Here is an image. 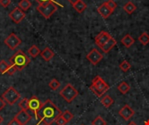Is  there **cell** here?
Segmentation results:
<instances>
[{
    "mask_svg": "<svg viewBox=\"0 0 149 125\" xmlns=\"http://www.w3.org/2000/svg\"><path fill=\"white\" fill-rule=\"evenodd\" d=\"M61 116L63 117V118H64L67 123H69V122L73 118V115H72L69 110H65V111H64V112L61 114Z\"/></svg>",
    "mask_w": 149,
    "mask_h": 125,
    "instance_id": "obj_30",
    "label": "cell"
},
{
    "mask_svg": "<svg viewBox=\"0 0 149 125\" xmlns=\"http://www.w3.org/2000/svg\"><path fill=\"white\" fill-rule=\"evenodd\" d=\"M86 59L93 65H97L102 59H103V55L97 50V49H93L86 56Z\"/></svg>",
    "mask_w": 149,
    "mask_h": 125,
    "instance_id": "obj_7",
    "label": "cell"
},
{
    "mask_svg": "<svg viewBox=\"0 0 149 125\" xmlns=\"http://www.w3.org/2000/svg\"><path fill=\"white\" fill-rule=\"evenodd\" d=\"M93 84L96 88H98L100 90H101L104 93H106L109 90V88H110V86L103 80V78H101L99 76L94 77V79L93 80V84Z\"/></svg>",
    "mask_w": 149,
    "mask_h": 125,
    "instance_id": "obj_12",
    "label": "cell"
},
{
    "mask_svg": "<svg viewBox=\"0 0 149 125\" xmlns=\"http://www.w3.org/2000/svg\"><path fill=\"white\" fill-rule=\"evenodd\" d=\"M145 125H149V120H148V121H146V122H145Z\"/></svg>",
    "mask_w": 149,
    "mask_h": 125,
    "instance_id": "obj_41",
    "label": "cell"
},
{
    "mask_svg": "<svg viewBox=\"0 0 149 125\" xmlns=\"http://www.w3.org/2000/svg\"><path fill=\"white\" fill-rule=\"evenodd\" d=\"M19 108L23 110H29V99L24 98L18 104Z\"/></svg>",
    "mask_w": 149,
    "mask_h": 125,
    "instance_id": "obj_27",
    "label": "cell"
},
{
    "mask_svg": "<svg viewBox=\"0 0 149 125\" xmlns=\"http://www.w3.org/2000/svg\"><path fill=\"white\" fill-rule=\"evenodd\" d=\"M22 43L21 39L14 33L10 34L4 40V44L10 50H15L20 44Z\"/></svg>",
    "mask_w": 149,
    "mask_h": 125,
    "instance_id": "obj_6",
    "label": "cell"
},
{
    "mask_svg": "<svg viewBox=\"0 0 149 125\" xmlns=\"http://www.w3.org/2000/svg\"><path fill=\"white\" fill-rule=\"evenodd\" d=\"M59 95L67 102V103H72L79 95V91L71 84H67L62 90H60Z\"/></svg>",
    "mask_w": 149,
    "mask_h": 125,
    "instance_id": "obj_4",
    "label": "cell"
},
{
    "mask_svg": "<svg viewBox=\"0 0 149 125\" xmlns=\"http://www.w3.org/2000/svg\"><path fill=\"white\" fill-rule=\"evenodd\" d=\"M106 3H107V5L113 10V11H114V10L117 8V3L114 2V0H108V1H107V2H105Z\"/></svg>",
    "mask_w": 149,
    "mask_h": 125,
    "instance_id": "obj_32",
    "label": "cell"
},
{
    "mask_svg": "<svg viewBox=\"0 0 149 125\" xmlns=\"http://www.w3.org/2000/svg\"><path fill=\"white\" fill-rule=\"evenodd\" d=\"M93 125H107V122L104 120L103 117H101L100 116H98L93 122H92Z\"/></svg>",
    "mask_w": 149,
    "mask_h": 125,
    "instance_id": "obj_29",
    "label": "cell"
},
{
    "mask_svg": "<svg viewBox=\"0 0 149 125\" xmlns=\"http://www.w3.org/2000/svg\"><path fill=\"white\" fill-rule=\"evenodd\" d=\"M128 125H137L134 122H130L129 124H128Z\"/></svg>",
    "mask_w": 149,
    "mask_h": 125,
    "instance_id": "obj_39",
    "label": "cell"
},
{
    "mask_svg": "<svg viewBox=\"0 0 149 125\" xmlns=\"http://www.w3.org/2000/svg\"><path fill=\"white\" fill-rule=\"evenodd\" d=\"M111 35L107 32V31H101L100 33H99L96 37H95V44L100 47L101 48L106 43H107V41L111 38Z\"/></svg>",
    "mask_w": 149,
    "mask_h": 125,
    "instance_id": "obj_11",
    "label": "cell"
},
{
    "mask_svg": "<svg viewBox=\"0 0 149 125\" xmlns=\"http://www.w3.org/2000/svg\"><path fill=\"white\" fill-rule=\"evenodd\" d=\"M121 43L122 44L127 47V48H130L134 44V39L132 37V36L130 34H127L122 39H121Z\"/></svg>",
    "mask_w": 149,
    "mask_h": 125,
    "instance_id": "obj_17",
    "label": "cell"
},
{
    "mask_svg": "<svg viewBox=\"0 0 149 125\" xmlns=\"http://www.w3.org/2000/svg\"><path fill=\"white\" fill-rule=\"evenodd\" d=\"M62 114L61 110L52 102V100L47 99L38 110L36 118L38 120L37 125L41 122L45 125H51L56 121V119Z\"/></svg>",
    "mask_w": 149,
    "mask_h": 125,
    "instance_id": "obj_1",
    "label": "cell"
},
{
    "mask_svg": "<svg viewBox=\"0 0 149 125\" xmlns=\"http://www.w3.org/2000/svg\"><path fill=\"white\" fill-rule=\"evenodd\" d=\"M100 102H101V104H103V106H104L105 108H110V107L112 106V104H113V98H112L110 96H108V95L104 96V97L101 98Z\"/></svg>",
    "mask_w": 149,
    "mask_h": 125,
    "instance_id": "obj_20",
    "label": "cell"
},
{
    "mask_svg": "<svg viewBox=\"0 0 149 125\" xmlns=\"http://www.w3.org/2000/svg\"><path fill=\"white\" fill-rule=\"evenodd\" d=\"M73 8L75 9V10L79 13H82L87 7L86 3L83 1V0H79L78 2H76L74 4H72Z\"/></svg>",
    "mask_w": 149,
    "mask_h": 125,
    "instance_id": "obj_18",
    "label": "cell"
},
{
    "mask_svg": "<svg viewBox=\"0 0 149 125\" xmlns=\"http://www.w3.org/2000/svg\"><path fill=\"white\" fill-rule=\"evenodd\" d=\"M130 89H131L130 85H129L127 83H126V82H121V83L118 85V90H119V91H120L121 94H123V95L127 94V93L130 90Z\"/></svg>",
    "mask_w": 149,
    "mask_h": 125,
    "instance_id": "obj_21",
    "label": "cell"
},
{
    "mask_svg": "<svg viewBox=\"0 0 149 125\" xmlns=\"http://www.w3.org/2000/svg\"><path fill=\"white\" fill-rule=\"evenodd\" d=\"M31 62L30 58L23 50H17L10 58V64L16 69L17 71L22 70L24 69L29 63Z\"/></svg>",
    "mask_w": 149,
    "mask_h": 125,
    "instance_id": "obj_2",
    "label": "cell"
},
{
    "mask_svg": "<svg viewBox=\"0 0 149 125\" xmlns=\"http://www.w3.org/2000/svg\"><path fill=\"white\" fill-rule=\"evenodd\" d=\"M40 55H41L42 58H43L45 61H46V62H49L50 60H52V57L55 56L54 52H53L50 48H48V47H46L45 49H44V50L41 51Z\"/></svg>",
    "mask_w": 149,
    "mask_h": 125,
    "instance_id": "obj_16",
    "label": "cell"
},
{
    "mask_svg": "<svg viewBox=\"0 0 149 125\" xmlns=\"http://www.w3.org/2000/svg\"><path fill=\"white\" fill-rule=\"evenodd\" d=\"M31 6V3L29 0H20V2L18 3V8L20 10H22L24 12L27 11Z\"/></svg>",
    "mask_w": 149,
    "mask_h": 125,
    "instance_id": "obj_22",
    "label": "cell"
},
{
    "mask_svg": "<svg viewBox=\"0 0 149 125\" xmlns=\"http://www.w3.org/2000/svg\"><path fill=\"white\" fill-rule=\"evenodd\" d=\"M119 67H120V69L123 72H127V71H128V70L131 69V64H130V63H128V61L124 60V61L121 62V64H120Z\"/></svg>",
    "mask_w": 149,
    "mask_h": 125,
    "instance_id": "obj_26",
    "label": "cell"
},
{
    "mask_svg": "<svg viewBox=\"0 0 149 125\" xmlns=\"http://www.w3.org/2000/svg\"><path fill=\"white\" fill-rule=\"evenodd\" d=\"M39 4H44V3H49V2H53V3H56V0H36Z\"/></svg>",
    "mask_w": 149,
    "mask_h": 125,
    "instance_id": "obj_35",
    "label": "cell"
},
{
    "mask_svg": "<svg viewBox=\"0 0 149 125\" xmlns=\"http://www.w3.org/2000/svg\"><path fill=\"white\" fill-rule=\"evenodd\" d=\"M41 53V51H40V50L38 49V46H36V45H32V46H31V48L28 50V54L31 56V57H37L39 54Z\"/></svg>",
    "mask_w": 149,
    "mask_h": 125,
    "instance_id": "obj_24",
    "label": "cell"
},
{
    "mask_svg": "<svg viewBox=\"0 0 149 125\" xmlns=\"http://www.w3.org/2000/svg\"><path fill=\"white\" fill-rule=\"evenodd\" d=\"M44 125H45V124H44Z\"/></svg>",
    "mask_w": 149,
    "mask_h": 125,
    "instance_id": "obj_42",
    "label": "cell"
},
{
    "mask_svg": "<svg viewBox=\"0 0 149 125\" xmlns=\"http://www.w3.org/2000/svg\"><path fill=\"white\" fill-rule=\"evenodd\" d=\"M5 104H6V103L3 100V98H2V97H0V111L4 108Z\"/></svg>",
    "mask_w": 149,
    "mask_h": 125,
    "instance_id": "obj_37",
    "label": "cell"
},
{
    "mask_svg": "<svg viewBox=\"0 0 149 125\" xmlns=\"http://www.w3.org/2000/svg\"><path fill=\"white\" fill-rule=\"evenodd\" d=\"M2 122H3V117H2L0 116V124H2Z\"/></svg>",
    "mask_w": 149,
    "mask_h": 125,
    "instance_id": "obj_40",
    "label": "cell"
},
{
    "mask_svg": "<svg viewBox=\"0 0 149 125\" xmlns=\"http://www.w3.org/2000/svg\"><path fill=\"white\" fill-rule=\"evenodd\" d=\"M43 104L40 102V100L37 97H31L29 99V110L31 111H32V113L34 114L35 117L38 112V110H40V108L42 107Z\"/></svg>",
    "mask_w": 149,
    "mask_h": 125,
    "instance_id": "obj_9",
    "label": "cell"
},
{
    "mask_svg": "<svg viewBox=\"0 0 149 125\" xmlns=\"http://www.w3.org/2000/svg\"><path fill=\"white\" fill-rule=\"evenodd\" d=\"M138 40H139V42L142 44V45H144V46H146V45H148L149 44V35L148 32H142L141 34V36L139 37V38H138Z\"/></svg>",
    "mask_w": 149,
    "mask_h": 125,
    "instance_id": "obj_23",
    "label": "cell"
},
{
    "mask_svg": "<svg viewBox=\"0 0 149 125\" xmlns=\"http://www.w3.org/2000/svg\"><path fill=\"white\" fill-rule=\"evenodd\" d=\"M59 86H60V83H59L57 79H55V78L52 79L51 82L49 83V87H50L52 90H58Z\"/></svg>",
    "mask_w": 149,
    "mask_h": 125,
    "instance_id": "obj_28",
    "label": "cell"
},
{
    "mask_svg": "<svg viewBox=\"0 0 149 125\" xmlns=\"http://www.w3.org/2000/svg\"><path fill=\"white\" fill-rule=\"evenodd\" d=\"M9 17L15 23H19L25 17V13L18 7H16L15 9H13V10L10 12Z\"/></svg>",
    "mask_w": 149,
    "mask_h": 125,
    "instance_id": "obj_8",
    "label": "cell"
},
{
    "mask_svg": "<svg viewBox=\"0 0 149 125\" xmlns=\"http://www.w3.org/2000/svg\"><path fill=\"white\" fill-rule=\"evenodd\" d=\"M78 1H79V0H68V2L69 3H71L72 4H74L76 2H78Z\"/></svg>",
    "mask_w": 149,
    "mask_h": 125,
    "instance_id": "obj_38",
    "label": "cell"
},
{
    "mask_svg": "<svg viewBox=\"0 0 149 125\" xmlns=\"http://www.w3.org/2000/svg\"><path fill=\"white\" fill-rule=\"evenodd\" d=\"M116 44H117V41H116L113 37H111V38L107 41V43H106L100 49L103 50V52L108 53V52L116 45Z\"/></svg>",
    "mask_w": 149,
    "mask_h": 125,
    "instance_id": "obj_15",
    "label": "cell"
},
{
    "mask_svg": "<svg viewBox=\"0 0 149 125\" xmlns=\"http://www.w3.org/2000/svg\"><path fill=\"white\" fill-rule=\"evenodd\" d=\"M14 118L20 124V125H26L31 120V117L28 113V111L23 110H21L18 113H17Z\"/></svg>",
    "mask_w": 149,
    "mask_h": 125,
    "instance_id": "obj_10",
    "label": "cell"
},
{
    "mask_svg": "<svg viewBox=\"0 0 149 125\" xmlns=\"http://www.w3.org/2000/svg\"><path fill=\"white\" fill-rule=\"evenodd\" d=\"M90 90H92V92H93V93H94L98 97H101L105 94L104 92H102L101 90H100L98 88H96L93 84H92V85L90 86Z\"/></svg>",
    "mask_w": 149,
    "mask_h": 125,
    "instance_id": "obj_31",
    "label": "cell"
},
{
    "mask_svg": "<svg viewBox=\"0 0 149 125\" xmlns=\"http://www.w3.org/2000/svg\"><path fill=\"white\" fill-rule=\"evenodd\" d=\"M82 125H83V124H82Z\"/></svg>",
    "mask_w": 149,
    "mask_h": 125,
    "instance_id": "obj_43",
    "label": "cell"
},
{
    "mask_svg": "<svg viewBox=\"0 0 149 125\" xmlns=\"http://www.w3.org/2000/svg\"><path fill=\"white\" fill-rule=\"evenodd\" d=\"M98 12H99V14H100V16L103 17V18H105V19H107V18H108L112 14H113V10L107 5V3H103L102 4H100L99 7H98Z\"/></svg>",
    "mask_w": 149,
    "mask_h": 125,
    "instance_id": "obj_14",
    "label": "cell"
},
{
    "mask_svg": "<svg viewBox=\"0 0 149 125\" xmlns=\"http://www.w3.org/2000/svg\"><path fill=\"white\" fill-rule=\"evenodd\" d=\"M8 125H20V124H19L15 118H13V119H11V120L8 123Z\"/></svg>",
    "mask_w": 149,
    "mask_h": 125,
    "instance_id": "obj_36",
    "label": "cell"
},
{
    "mask_svg": "<svg viewBox=\"0 0 149 125\" xmlns=\"http://www.w3.org/2000/svg\"><path fill=\"white\" fill-rule=\"evenodd\" d=\"M37 10L45 18L48 19L55 13V11H57L58 7H57L56 3L49 2L44 4H39L37 7Z\"/></svg>",
    "mask_w": 149,
    "mask_h": 125,
    "instance_id": "obj_3",
    "label": "cell"
},
{
    "mask_svg": "<svg viewBox=\"0 0 149 125\" xmlns=\"http://www.w3.org/2000/svg\"><path fill=\"white\" fill-rule=\"evenodd\" d=\"M3 100L9 105H13L15 104L17 100L20 98V94L14 89L13 87H9L3 94L2 97Z\"/></svg>",
    "mask_w": 149,
    "mask_h": 125,
    "instance_id": "obj_5",
    "label": "cell"
},
{
    "mask_svg": "<svg viewBox=\"0 0 149 125\" xmlns=\"http://www.w3.org/2000/svg\"><path fill=\"white\" fill-rule=\"evenodd\" d=\"M119 115L125 120V121H128L134 115V110L129 106V105H125L123 106L120 111H119Z\"/></svg>",
    "mask_w": 149,
    "mask_h": 125,
    "instance_id": "obj_13",
    "label": "cell"
},
{
    "mask_svg": "<svg viewBox=\"0 0 149 125\" xmlns=\"http://www.w3.org/2000/svg\"><path fill=\"white\" fill-rule=\"evenodd\" d=\"M0 4L3 7L6 8V7H8L10 4V0H0Z\"/></svg>",
    "mask_w": 149,
    "mask_h": 125,
    "instance_id": "obj_34",
    "label": "cell"
},
{
    "mask_svg": "<svg viewBox=\"0 0 149 125\" xmlns=\"http://www.w3.org/2000/svg\"><path fill=\"white\" fill-rule=\"evenodd\" d=\"M10 66V64H8L5 60H1L0 61V73L1 74L8 73Z\"/></svg>",
    "mask_w": 149,
    "mask_h": 125,
    "instance_id": "obj_25",
    "label": "cell"
},
{
    "mask_svg": "<svg viewBox=\"0 0 149 125\" xmlns=\"http://www.w3.org/2000/svg\"><path fill=\"white\" fill-rule=\"evenodd\" d=\"M55 123L57 124V125H65L67 124V122L63 118V117L60 115L57 119H56V121H55Z\"/></svg>",
    "mask_w": 149,
    "mask_h": 125,
    "instance_id": "obj_33",
    "label": "cell"
},
{
    "mask_svg": "<svg viewBox=\"0 0 149 125\" xmlns=\"http://www.w3.org/2000/svg\"><path fill=\"white\" fill-rule=\"evenodd\" d=\"M136 5L133 3V2H131V1H129V2H127L124 6H123V9H124V10L127 12V13H128V14H132V13H134L135 10H136Z\"/></svg>",
    "mask_w": 149,
    "mask_h": 125,
    "instance_id": "obj_19",
    "label": "cell"
}]
</instances>
